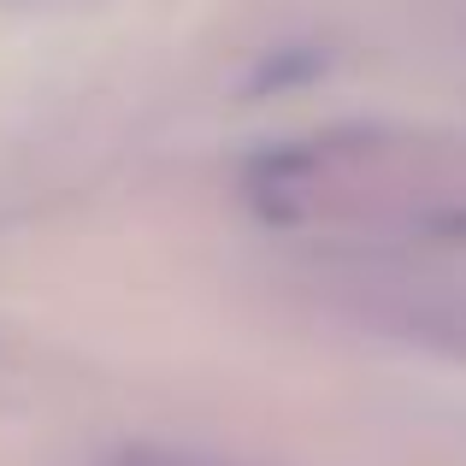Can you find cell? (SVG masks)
I'll return each instance as SVG.
<instances>
[{
    "label": "cell",
    "instance_id": "obj_1",
    "mask_svg": "<svg viewBox=\"0 0 466 466\" xmlns=\"http://www.w3.org/2000/svg\"><path fill=\"white\" fill-rule=\"evenodd\" d=\"M113 466H237V461H218V455H195V449H118Z\"/></svg>",
    "mask_w": 466,
    "mask_h": 466
}]
</instances>
